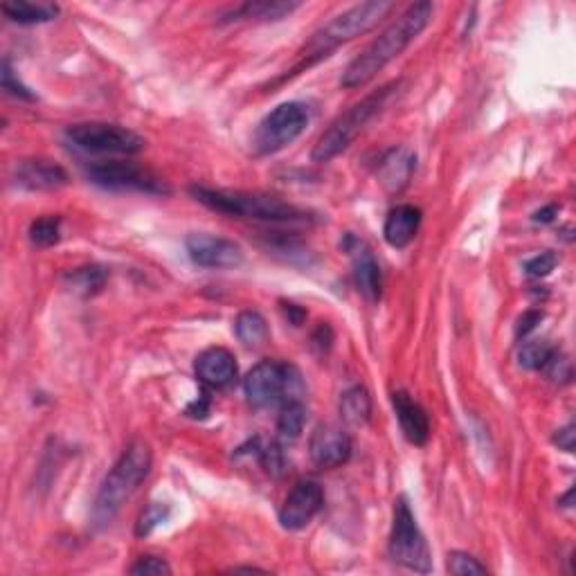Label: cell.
I'll list each match as a JSON object with an SVG mask.
<instances>
[{
  "label": "cell",
  "instance_id": "6da1fadb",
  "mask_svg": "<svg viewBox=\"0 0 576 576\" xmlns=\"http://www.w3.org/2000/svg\"><path fill=\"white\" fill-rule=\"evenodd\" d=\"M432 12H435V7L430 3H414L405 9V12L396 18L381 36H376V39L349 63L347 70L342 72L340 77L342 88L354 90L369 84L387 63L394 61L396 57H401L405 48L426 30Z\"/></svg>",
  "mask_w": 576,
  "mask_h": 576
},
{
  "label": "cell",
  "instance_id": "7a4b0ae2",
  "mask_svg": "<svg viewBox=\"0 0 576 576\" xmlns=\"http://www.w3.org/2000/svg\"><path fill=\"white\" fill-rule=\"evenodd\" d=\"M151 448L144 444L142 439H133L129 446L122 450V455L113 464L111 471L104 477L102 486H99L97 498L93 504V525L106 527L111 525L113 518L120 513L126 500L138 491V486L144 482V477L151 471Z\"/></svg>",
  "mask_w": 576,
  "mask_h": 576
},
{
  "label": "cell",
  "instance_id": "3957f363",
  "mask_svg": "<svg viewBox=\"0 0 576 576\" xmlns=\"http://www.w3.org/2000/svg\"><path fill=\"white\" fill-rule=\"evenodd\" d=\"M394 7V3H385V0H369V3L354 5L336 18H331V21L324 25L320 32H315L313 39L304 45L293 72L311 68L313 63L329 57L342 43H349L358 39V36L372 32L387 14L394 12Z\"/></svg>",
  "mask_w": 576,
  "mask_h": 576
},
{
  "label": "cell",
  "instance_id": "277c9868",
  "mask_svg": "<svg viewBox=\"0 0 576 576\" xmlns=\"http://www.w3.org/2000/svg\"><path fill=\"white\" fill-rule=\"evenodd\" d=\"M198 203L210 207L214 212L239 216V219H252L264 223H295L309 219L304 210L282 198L261 194V192H241V189H212V187H192L189 189Z\"/></svg>",
  "mask_w": 576,
  "mask_h": 576
},
{
  "label": "cell",
  "instance_id": "5b68a950",
  "mask_svg": "<svg viewBox=\"0 0 576 576\" xmlns=\"http://www.w3.org/2000/svg\"><path fill=\"white\" fill-rule=\"evenodd\" d=\"M401 81H390V84L381 86L374 93H369L365 99H360L336 120L329 124V129L324 131L318 142H315L311 158L313 162H329L342 151L349 149V144L354 142L360 133L365 131V126L374 120V117L390 104V99L399 93Z\"/></svg>",
  "mask_w": 576,
  "mask_h": 576
},
{
  "label": "cell",
  "instance_id": "8992f818",
  "mask_svg": "<svg viewBox=\"0 0 576 576\" xmlns=\"http://www.w3.org/2000/svg\"><path fill=\"white\" fill-rule=\"evenodd\" d=\"M295 390H300V374L295 367L277 363V360H261L243 381L246 399L257 410H268L297 399Z\"/></svg>",
  "mask_w": 576,
  "mask_h": 576
},
{
  "label": "cell",
  "instance_id": "52a82bcc",
  "mask_svg": "<svg viewBox=\"0 0 576 576\" xmlns=\"http://www.w3.org/2000/svg\"><path fill=\"white\" fill-rule=\"evenodd\" d=\"M390 556L414 572H430V549L426 538L417 525V518L405 498H399L394 504V522L390 534Z\"/></svg>",
  "mask_w": 576,
  "mask_h": 576
},
{
  "label": "cell",
  "instance_id": "ba28073f",
  "mask_svg": "<svg viewBox=\"0 0 576 576\" xmlns=\"http://www.w3.org/2000/svg\"><path fill=\"white\" fill-rule=\"evenodd\" d=\"M306 126H309V108L300 102L279 104L259 122L252 144L259 156H268L293 144Z\"/></svg>",
  "mask_w": 576,
  "mask_h": 576
},
{
  "label": "cell",
  "instance_id": "9c48e42d",
  "mask_svg": "<svg viewBox=\"0 0 576 576\" xmlns=\"http://www.w3.org/2000/svg\"><path fill=\"white\" fill-rule=\"evenodd\" d=\"M86 176L93 180L95 185L104 189H115V192H144L165 196L171 189L158 174L151 169L135 165V162L126 160H102L93 162L86 169Z\"/></svg>",
  "mask_w": 576,
  "mask_h": 576
},
{
  "label": "cell",
  "instance_id": "30bf717a",
  "mask_svg": "<svg viewBox=\"0 0 576 576\" xmlns=\"http://www.w3.org/2000/svg\"><path fill=\"white\" fill-rule=\"evenodd\" d=\"M66 138L81 151L117 153V156H131V153L142 151L147 144L140 133L108 122L72 124L66 129Z\"/></svg>",
  "mask_w": 576,
  "mask_h": 576
},
{
  "label": "cell",
  "instance_id": "8fae6325",
  "mask_svg": "<svg viewBox=\"0 0 576 576\" xmlns=\"http://www.w3.org/2000/svg\"><path fill=\"white\" fill-rule=\"evenodd\" d=\"M324 507V491L318 482L304 480L297 482L291 493L286 495V500L279 509V522L288 531H300L309 527L313 518L318 516Z\"/></svg>",
  "mask_w": 576,
  "mask_h": 576
},
{
  "label": "cell",
  "instance_id": "7c38bea8",
  "mask_svg": "<svg viewBox=\"0 0 576 576\" xmlns=\"http://www.w3.org/2000/svg\"><path fill=\"white\" fill-rule=\"evenodd\" d=\"M189 259L203 268H234L243 261V250L239 243L225 237H214L207 232H192L185 239Z\"/></svg>",
  "mask_w": 576,
  "mask_h": 576
},
{
  "label": "cell",
  "instance_id": "4fadbf2b",
  "mask_svg": "<svg viewBox=\"0 0 576 576\" xmlns=\"http://www.w3.org/2000/svg\"><path fill=\"white\" fill-rule=\"evenodd\" d=\"M309 455L315 466L338 468L351 457V437L345 430L331 423H322L313 430L309 441Z\"/></svg>",
  "mask_w": 576,
  "mask_h": 576
},
{
  "label": "cell",
  "instance_id": "5bb4252c",
  "mask_svg": "<svg viewBox=\"0 0 576 576\" xmlns=\"http://www.w3.org/2000/svg\"><path fill=\"white\" fill-rule=\"evenodd\" d=\"M194 372L203 385L221 390V387H228L237 378V358L230 349L210 347L198 354Z\"/></svg>",
  "mask_w": 576,
  "mask_h": 576
},
{
  "label": "cell",
  "instance_id": "9a60e30c",
  "mask_svg": "<svg viewBox=\"0 0 576 576\" xmlns=\"http://www.w3.org/2000/svg\"><path fill=\"white\" fill-rule=\"evenodd\" d=\"M345 250L351 255V261H354V279L358 291L363 293L369 302H376L383 293V273L376 257L372 255V250L354 237L347 239Z\"/></svg>",
  "mask_w": 576,
  "mask_h": 576
},
{
  "label": "cell",
  "instance_id": "2e32d148",
  "mask_svg": "<svg viewBox=\"0 0 576 576\" xmlns=\"http://www.w3.org/2000/svg\"><path fill=\"white\" fill-rule=\"evenodd\" d=\"M16 183L25 189H32V192H52V189L68 185V174L59 162L30 158L16 165Z\"/></svg>",
  "mask_w": 576,
  "mask_h": 576
},
{
  "label": "cell",
  "instance_id": "e0dca14e",
  "mask_svg": "<svg viewBox=\"0 0 576 576\" xmlns=\"http://www.w3.org/2000/svg\"><path fill=\"white\" fill-rule=\"evenodd\" d=\"M392 403H394V412L396 419L401 423V430L405 439L410 441L414 446H423L430 437V419L426 410L412 399L408 392H394L392 394Z\"/></svg>",
  "mask_w": 576,
  "mask_h": 576
},
{
  "label": "cell",
  "instance_id": "ac0fdd59",
  "mask_svg": "<svg viewBox=\"0 0 576 576\" xmlns=\"http://www.w3.org/2000/svg\"><path fill=\"white\" fill-rule=\"evenodd\" d=\"M414 167H417V156L410 149H390L378 162V183L390 194H399L408 187Z\"/></svg>",
  "mask_w": 576,
  "mask_h": 576
},
{
  "label": "cell",
  "instance_id": "d6986e66",
  "mask_svg": "<svg viewBox=\"0 0 576 576\" xmlns=\"http://www.w3.org/2000/svg\"><path fill=\"white\" fill-rule=\"evenodd\" d=\"M421 228V210L414 205H396L394 210L387 214L385 225H383V237L387 241V246L392 248H405L410 246L417 237V232Z\"/></svg>",
  "mask_w": 576,
  "mask_h": 576
},
{
  "label": "cell",
  "instance_id": "ffe728a7",
  "mask_svg": "<svg viewBox=\"0 0 576 576\" xmlns=\"http://www.w3.org/2000/svg\"><path fill=\"white\" fill-rule=\"evenodd\" d=\"M295 9H300V3L293 0H252V3L232 7L225 14V21H282Z\"/></svg>",
  "mask_w": 576,
  "mask_h": 576
},
{
  "label": "cell",
  "instance_id": "44dd1931",
  "mask_svg": "<svg viewBox=\"0 0 576 576\" xmlns=\"http://www.w3.org/2000/svg\"><path fill=\"white\" fill-rule=\"evenodd\" d=\"M3 14L14 23L34 25L52 21L59 14V7L52 3H32V0H5Z\"/></svg>",
  "mask_w": 576,
  "mask_h": 576
},
{
  "label": "cell",
  "instance_id": "7402d4cb",
  "mask_svg": "<svg viewBox=\"0 0 576 576\" xmlns=\"http://www.w3.org/2000/svg\"><path fill=\"white\" fill-rule=\"evenodd\" d=\"M340 417L347 426H365L372 417V396L365 387H349V390L340 396Z\"/></svg>",
  "mask_w": 576,
  "mask_h": 576
},
{
  "label": "cell",
  "instance_id": "603a6c76",
  "mask_svg": "<svg viewBox=\"0 0 576 576\" xmlns=\"http://www.w3.org/2000/svg\"><path fill=\"white\" fill-rule=\"evenodd\" d=\"M234 333L248 347H257L268 338V324L259 311H241L234 320Z\"/></svg>",
  "mask_w": 576,
  "mask_h": 576
},
{
  "label": "cell",
  "instance_id": "cb8c5ba5",
  "mask_svg": "<svg viewBox=\"0 0 576 576\" xmlns=\"http://www.w3.org/2000/svg\"><path fill=\"white\" fill-rule=\"evenodd\" d=\"M306 426V405L300 399H291L282 405L277 419V432L284 441H295Z\"/></svg>",
  "mask_w": 576,
  "mask_h": 576
},
{
  "label": "cell",
  "instance_id": "d4e9b609",
  "mask_svg": "<svg viewBox=\"0 0 576 576\" xmlns=\"http://www.w3.org/2000/svg\"><path fill=\"white\" fill-rule=\"evenodd\" d=\"M70 286L75 288L81 295H95L104 288L108 273L102 266H86V268H77L66 277Z\"/></svg>",
  "mask_w": 576,
  "mask_h": 576
},
{
  "label": "cell",
  "instance_id": "484cf974",
  "mask_svg": "<svg viewBox=\"0 0 576 576\" xmlns=\"http://www.w3.org/2000/svg\"><path fill=\"white\" fill-rule=\"evenodd\" d=\"M30 239L34 246L50 248L61 239V219L59 216H41L30 225Z\"/></svg>",
  "mask_w": 576,
  "mask_h": 576
},
{
  "label": "cell",
  "instance_id": "4316f807",
  "mask_svg": "<svg viewBox=\"0 0 576 576\" xmlns=\"http://www.w3.org/2000/svg\"><path fill=\"white\" fill-rule=\"evenodd\" d=\"M554 354V347L547 340H529L520 347V365L525 369H545L549 358Z\"/></svg>",
  "mask_w": 576,
  "mask_h": 576
},
{
  "label": "cell",
  "instance_id": "83f0119b",
  "mask_svg": "<svg viewBox=\"0 0 576 576\" xmlns=\"http://www.w3.org/2000/svg\"><path fill=\"white\" fill-rule=\"evenodd\" d=\"M169 516V507L162 502H151L147 509L140 513L138 522H135V536H149L153 529L160 527Z\"/></svg>",
  "mask_w": 576,
  "mask_h": 576
},
{
  "label": "cell",
  "instance_id": "f1b7e54d",
  "mask_svg": "<svg viewBox=\"0 0 576 576\" xmlns=\"http://www.w3.org/2000/svg\"><path fill=\"white\" fill-rule=\"evenodd\" d=\"M448 572L455 576L486 574V565H482L475 556L466 552H453V554H448Z\"/></svg>",
  "mask_w": 576,
  "mask_h": 576
},
{
  "label": "cell",
  "instance_id": "f546056e",
  "mask_svg": "<svg viewBox=\"0 0 576 576\" xmlns=\"http://www.w3.org/2000/svg\"><path fill=\"white\" fill-rule=\"evenodd\" d=\"M129 572L135 576H167V574H171V567L165 558L142 556V558H138V563L131 565Z\"/></svg>",
  "mask_w": 576,
  "mask_h": 576
},
{
  "label": "cell",
  "instance_id": "4dcf8cb0",
  "mask_svg": "<svg viewBox=\"0 0 576 576\" xmlns=\"http://www.w3.org/2000/svg\"><path fill=\"white\" fill-rule=\"evenodd\" d=\"M3 90H7L9 95H14L18 99H25V102H34V95L30 93V88L21 84V79H16L9 61H3Z\"/></svg>",
  "mask_w": 576,
  "mask_h": 576
},
{
  "label": "cell",
  "instance_id": "1f68e13d",
  "mask_svg": "<svg viewBox=\"0 0 576 576\" xmlns=\"http://www.w3.org/2000/svg\"><path fill=\"white\" fill-rule=\"evenodd\" d=\"M556 264H558V259L554 252H540V255L527 261L525 270L529 277H547L556 268Z\"/></svg>",
  "mask_w": 576,
  "mask_h": 576
},
{
  "label": "cell",
  "instance_id": "d6a6232c",
  "mask_svg": "<svg viewBox=\"0 0 576 576\" xmlns=\"http://www.w3.org/2000/svg\"><path fill=\"white\" fill-rule=\"evenodd\" d=\"M545 369H547V374H549V378H552V381H563V383H567V381H570V378H572L570 360L558 354L556 349H554L552 358H549V363L545 365Z\"/></svg>",
  "mask_w": 576,
  "mask_h": 576
},
{
  "label": "cell",
  "instance_id": "836d02e7",
  "mask_svg": "<svg viewBox=\"0 0 576 576\" xmlns=\"http://www.w3.org/2000/svg\"><path fill=\"white\" fill-rule=\"evenodd\" d=\"M540 320H543V313H540V311H527L520 318V322H518V336H527V333L534 331L540 324Z\"/></svg>",
  "mask_w": 576,
  "mask_h": 576
},
{
  "label": "cell",
  "instance_id": "e575fe53",
  "mask_svg": "<svg viewBox=\"0 0 576 576\" xmlns=\"http://www.w3.org/2000/svg\"><path fill=\"white\" fill-rule=\"evenodd\" d=\"M554 441L558 444V448L565 450V453H572L574 444H576V432H574L572 423H570V426H565V428L558 430V435L554 437Z\"/></svg>",
  "mask_w": 576,
  "mask_h": 576
},
{
  "label": "cell",
  "instance_id": "d590c367",
  "mask_svg": "<svg viewBox=\"0 0 576 576\" xmlns=\"http://www.w3.org/2000/svg\"><path fill=\"white\" fill-rule=\"evenodd\" d=\"M207 410H210V399H203V403L194 401L192 405H189L187 414H189V417H205Z\"/></svg>",
  "mask_w": 576,
  "mask_h": 576
},
{
  "label": "cell",
  "instance_id": "8d00e7d4",
  "mask_svg": "<svg viewBox=\"0 0 576 576\" xmlns=\"http://www.w3.org/2000/svg\"><path fill=\"white\" fill-rule=\"evenodd\" d=\"M556 212H558L556 205H549V207H545V210L536 212L534 219L540 221V223H549V221H554V214H556Z\"/></svg>",
  "mask_w": 576,
  "mask_h": 576
},
{
  "label": "cell",
  "instance_id": "74e56055",
  "mask_svg": "<svg viewBox=\"0 0 576 576\" xmlns=\"http://www.w3.org/2000/svg\"><path fill=\"white\" fill-rule=\"evenodd\" d=\"M232 572H259L257 567H234Z\"/></svg>",
  "mask_w": 576,
  "mask_h": 576
}]
</instances>
